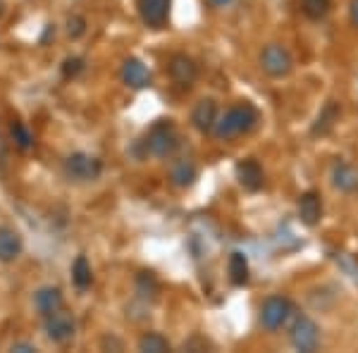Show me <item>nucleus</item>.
Returning <instances> with one entry per match:
<instances>
[{"instance_id":"f257e3e1","label":"nucleus","mask_w":358,"mask_h":353,"mask_svg":"<svg viewBox=\"0 0 358 353\" xmlns=\"http://www.w3.org/2000/svg\"><path fill=\"white\" fill-rule=\"evenodd\" d=\"M258 122V110L251 106V103H239V106L229 108L227 113L222 115V120H217L215 122V136L220 138H234L239 134H246V131H251L253 127Z\"/></svg>"},{"instance_id":"f03ea898","label":"nucleus","mask_w":358,"mask_h":353,"mask_svg":"<svg viewBox=\"0 0 358 353\" xmlns=\"http://www.w3.org/2000/svg\"><path fill=\"white\" fill-rule=\"evenodd\" d=\"M179 138H177V131L172 127L170 120H160L151 127L148 131V138H146V150L155 158H167V155L175 153Z\"/></svg>"},{"instance_id":"7ed1b4c3","label":"nucleus","mask_w":358,"mask_h":353,"mask_svg":"<svg viewBox=\"0 0 358 353\" xmlns=\"http://www.w3.org/2000/svg\"><path fill=\"white\" fill-rule=\"evenodd\" d=\"M292 67H294V60L285 45L270 43L261 50V69L268 77H273V79L287 77V74L292 72Z\"/></svg>"},{"instance_id":"20e7f679","label":"nucleus","mask_w":358,"mask_h":353,"mask_svg":"<svg viewBox=\"0 0 358 353\" xmlns=\"http://www.w3.org/2000/svg\"><path fill=\"white\" fill-rule=\"evenodd\" d=\"M101 160L94 158V155L86 153H72L67 155L65 160V175L74 182H94V179L101 177Z\"/></svg>"},{"instance_id":"39448f33","label":"nucleus","mask_w":358,"mask_h":353,"mask_svg":"<svg viewBox=\"0 0 358 353\" xmlns=\"http://www.w3.org/2000/svg\"><path fill=\"white\" fill-rule=\"evenodd\" d=\"M292 312V301L287 296H270L265 303L261 305V325L270 332L280 329L287 322Z\"/></svg>"},{"instance_id":"423d86ee","label":"nucleus","mask_w":358,"mask_h":353,"mask_svg":"<svg viewBox=\"0 0 358 353\" xmlns=\"http://www.w3.org/2000/svg\"><path fill=\"white\" fill-rule=\"evenodd\" d=\"M74 329H77V322H74L72 312L67 310H55L50 315H45V337L55 344H65L74 337Z\"/></svg>"},{"instance_id":"0eeeda50","label":"nucleus","mask_w":358,"mask_h":353,"mask_svg":"<svg viewBox=\"0 0 358 353\" xmlns=\"http://www.w3.org/2000/svg\"><path fill=\"white\" fill-rule=\"evenodd\" d=\"M317 344H320V329L310 317L301 315L292 327V346L296 351L310 353L317 349Z\"/></svg>"},{"instance_id":"6e6552de","label":"nucleus","mask_w":358,"mask_h":353,"mask_svg":"<svg viewBox=\"0 0 358 353\" xmlns=\"http://www.w3.org/2000/svg\"><path fill=\"white\" fill-rule=\"evenodd\" d=\"M167 72H170L172 82H175L177 86H182V89H189V86L196 82V77H199V67H196V62L184 53H177V55L170 57Z\"/></svg>"},{"instance_id":"1a4fd4ad","label":"nucleus","mask_w":358,"mask_h":353,"mask_svg":"<svg viewBox=\"0 0 358 353\" xmlns=\"http://www.w3.org/2000/svg\"><path fill=\"white\" fill-rule=\"evenodd\" d=\"M170 5L172 0H136V8L143 24L151 29H160L165 24L167 15H170Z\"/></svg>"},{"instance_id":"9d476101","label":"nucleus","mask_w":358,"mask_h":353,"mask_svg":"<svg viewBox=\"0 0 358 353\" xmlns=\"http://www.w3.org/2000/svg\"><path fill=\"white\" fill-rule=\"evenodd\" d=\"M299 219L306 224V227H315L322 217V199L317 191H306V194L299 196Z\"/></svg>"},{"instance_id":"9b49d317","label":"nucleus","mask_w":358,"mask_h":353,"mask_svg":"<svg viewBox=\"0 0 358 353\" xmlns=\"http://www.w3.org/2000/svg\"><path fill=\"white\" fill-rule=\"evenodd\" d=\"M217 122V106L213 98H203V101L196 103V108L192 110V124L201 134H208V131L215 129Z\"/></svg>"},{"instance_id":"f8f14e48","label":"nucleus","mask_w":358,"mask_h":353,"mask_svg":"<svg viewBox=\"0 0 358 353\" xmlns=\"http://www.w3.org/2000/svg\"><path fill=\"white\" fill-rule=\"evenodd\" d=\"M122 82L129 86V89H146L151 86V72L136 57H127L122 62Z\"/></svg>"},{"instance_id":"ddd939ff","label":"nucleus","mask_w":358,"mask_h":353,"mask_svg":"<svg viewBox=\"0 0 358 353\" xmlns=\"http://www.w3.org/2000/svg\"><path fill=\"white\" fill-rule=\"evenodd\" d=\"M236 179L246 191H258L263 187V167L253 158L239 160L236 163Z\"/></svg>"},{"instance_id":"4468645a","label":"nucleus","mask_w":358,"mask_h":353,"mask_svg":"<svg viewBox=\"0 0 358 353\" xmlns=\"http://www.w3.org/2000/svg\"><path fill=\"white\" fill-rule=\"evenodd\" d=\"M339 115H342V110H339V103L337 101H327L322 110L317 113L313 127H310V134L313 136H327L330 131L334 129V124L339 122Z\"/></svg>"},{"instance_id":"2eb2a0df","label":"nucleus","mask_w":358,"mask_h":353,"mask_svg":"<svg viewBox=\"0 0 358 353\" xmlns=\"http://www.w3.org/2000/svg\"><path fill=\"white\" fill-rule=\"evenodd\" d=\"M22 248V236L10 227H0V263H13L20 258Z\"/></svg>"},{"instance_id":"dca6fc26","label":"nucleus","mask_w":358,"mask_h":353,"mask_svg":"<svg viewBox=\"0 0 358 353\" xmlns=\"http://www.w3.org/2000/svg\"><path fill=\"white\" fill-rule=\"evenodd\" d=\"M34 305H36V310L41 312V315H50V312L60 310L62 308V294L60 289L55 287H43L36 291V296H34Z\"/></svg>"},{"instance_id":"f3484780","label":"nucleus","mask_w":358,"mask_h":353,"mask_svg":"<svg viewBox=\"0 0 358 353\" xmlns=\"http://www.w3.org/2000/svg\"><path fill=\"white\" fill-rule=\"evenodd\" d=\"M170 182L179 189H187L196 182V167L189 160H179L170 170Z\"/></svg>"},{"instance_id":"a211bd4d","label":"nucleus","mask_w":358,"mask_h":353,"mask_svg":"<svg viewBox=\"0 0 358 353\" xmlns=\"http://www.w3.org/2000/svg\"><path fill=\"white\" fill-rule=\"evenodd\" d=\"M227 270H229V282H232L234 287H244L248 282V260L244 253H239V251L232 253Z\"/></svg>"},{"instance_id":"6ab92c4d","label":"nucleus","mask_w":358,"mask_h":353,"mask_svg":"<svg viewBox=\"0 0 358 353\" xmlns=\"http://www.w3.org/2000/svg\"><path fill=\"white\" fill-rule=\"evenodd\" d=\"M91 280H94V275H91V265L89 260H86L84 256H79L77 260H74L72 265V282L77 289H89L91 287Z\"/></svg>"},{"instance_id":"aec40b11","label":"nucleus","mask_w":358,"mask_h":353,"mask_svg":"<svg viewBox=\"0 0 358 353\" xmlns=\"http://www.w3.org/2000/svg\"><path fill=\"white\" fill-rule=\"evenodd\" d=\"M138 351L143 353H165L170 351V341L158 332H146L138 339Z\"/></svg>"},{"instance_id":"412c9836","label":"nucleus","mask_w":358,"mask_h":353,"mask_svg":"<svg viewBox=\"0 0 358 353\" xmlns=\"http://www.w3.org/2000/svg\"><path fill=\"white\" fill-rule=\"evenodd\" d=\"M332 10V0H301V13L308 17V20H325Z\"/></svg>"},{"instance_id":"4be33fe9","label":"nucleus","mask_w":358,"mask_h":353,"mask_svg":"<svg viewBox=\"0 0 358 353\" xmlns=\"http://www.w3.org/2000/svg\"><path fill=\"white\" fill-rule=\"evenodd\" d=\"M334 187L342 191H351L358 187V175L354 172V167L349 165H337L334 170Z\"/></svg>"},{"instance_id":"5701e85b","label":"nucleus","mask_w":358,"mask_h":353,"mask_svg":"<svg viewBox=\"0 0 358 353\" xmlns=\"http://www.w3.org/2000/svg\"><path fill=\"white\" fill-rule=\"evenodd\" d=\"M136 291L141 294L143 298H155V294H158V282H155V277L151 272H141V275L136 277Z\"/></svg>"},{"instance_id":"b1692460","label":"nucleus","mask_w":358,"mask_h":353,"mask_svg":"<svg viewBox=\"0 0 358 353\" xmlns=\"http://www.w3.org/2000/svg\"><path fill=\"white\" fill-rule=\"evenodd\" d=\"M10 134H13V141H15V146L17 148H22V150H29L34 146V136H31V131L27 129L22 122H15L13 127H10Z\"/></svg>"},{"instance_id":"393cba45","label":"nucleus","mask_w":358,"mask_h":353,"mask_svg":"<svg viewBox=\"0 0 358 353\" xmlns=\"http://www.w3.org/2000/svg\"><path fill=\"white\" fill-rule=\"evenodd\" d=\"M82 72H84V60H82V57H67V60L62 62V77H65V79H74V77H79Z\"/></svg>"},{"instance_id":"a878e982","label":"nucleus","mask_w":358,"mask_h":353,"mask_svg":"<svg viewBox=\"0 0 358 353\" xmlns=\"http://www.w3.org/2000/svg\"><path fill=\"white\" fill-rule=\"evenodd\" d=\"M84 31H86V22L82 20V17H72V20L67 22V34H69V38H79Z\"/></svg>"},{"instance_id":"bb28decb","label":"nucleus","mask_w":358,"mask_h":353,"mask_svg":"<svg viewBox=\"0 0 358 353\" xmlns=\"http://www.w3.org/2000/svg\"><path fill=\"white\" fill-rule=\"evenodd\" d=\"M349 17H351V24L358 27V0H351V5H349Z\"/></svg>"},{"instance_id":"cd10ccee","label":"nucleus","mask_w":358,"mask_h":353,"mask_svg":"<svg viewBox=\"0 0 358 353\" xmlns=\"http://www.w3.org/2000/svg\"><path fill=\"white\" fill-rule=\"evenodd\" d=\"M13 351H17V353H34V351H36V346H31V344H15Z\"/></svg>"},{"instance_id":"c85d7f7f","label":"nucleus","mask_w":358,"mask_h":353,"mask_svg":"<svg viewBox=\"0 0 358 353\" xmlns=\"http://www.w3.org/2000/svg\"><path fill=\"white\" fill-rule=\"evenodd\" d=\"M227 3H232V0H213V5H220V8H222V5H227Z\"/></svg>"},{"instance_id":"c756f323","label":"nucleus","mask_w":358,"mask_h":353,"mask_svg":"<svg viewBox=\"0 0 358 353\" xmlns=\"http://www.w3.org/2000/svg\"><path fill=\"white\" fill-rule=\"evenodd\" d=\"M0 15H3V0H0Z\"/></svg>"}]
</instances>
